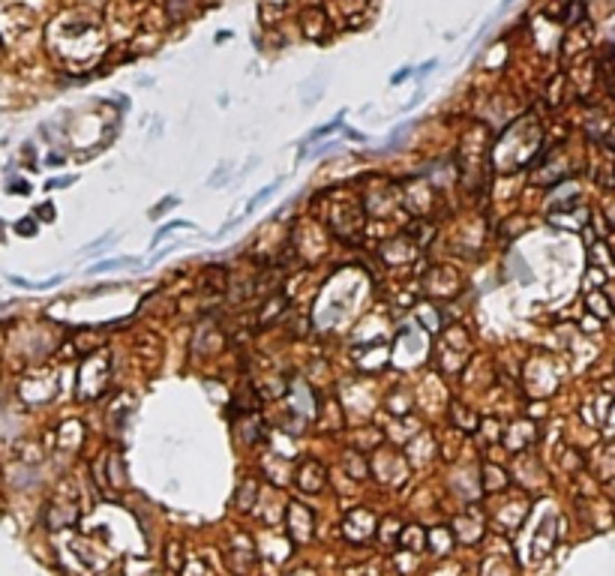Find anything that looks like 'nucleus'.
<instances>
[{
    "label": "nucleus",
    "mask_w": 615,
    "mask_h": 576,
    "mask_svg": "<svg viewBox=\"0 0 615 576\" xmlns=\"http://www.w3.org/2000/svg\"><path fill=\"white\" fill-rule=\"evenodd\" d=\"M78 499L73 492H69L66 483H60L57 492L52 495V501H48L45 508V525L52 531H60V529H69V525L78 522Z\"/></svg>",
    "instance_id": "nucleus-1"
},
{
    "label": "nucleus",
    "mask_w": 615,
    "mask_h": 576,
    "mask_svg": "<svg viewBox=\"0 0 615 576\" xmlns=\"http://www.w3.org/2000/svg\"><path fill=\"white\" fill-rule=\"evenodd\" d=\"M312 529H316V517H312V510L304 508L300 501H288V508H286V534L291 538V543H306L312 538Z\"/></svg>",
    "instance_id": "nucleus-2"
},
{
    "label": "nucleus",
    "mask_w": 615,
    "mask_h": 576,
    "mask_svg": "<svg viewBox=\"0 0 615 576\" xmlns=\"http://www.w3.org/2000/svg\"><path fill=\"white\" fill-rule=\"evenodd\" d=\"M376 529H378V519H376V513H372L369 508L348 510L346 522H342V534H346L351 543H366L372 534H376Z\"/></svg>",
    "instance_id": "nucleus-3"
},
{
    "label": "nucleus",
    "mask_w": 615,
    "mask_h": 576,
    "mask_svg": "<svg viewBox=\"0 0 615 576\" xmlns=\"http://www.w3.org/2000/svg\"><path fill=\"white\" fill-rule=\"evenodd\" d=\"M453 538H457L459 543H477L480 538H483V529H487V522H483V513L480 510H475V508H468V510H462L457 519H453Z\"/></svg>",
    "instance_id": "nucleus-4"
},
{
    "label": "nucleus",
    "mask_w": 615,
    "mask_h": 576,
    "mask_svg": "<svg viewBox=\"0 0 615 576\" xmlns=\"http://www.w3.org/2000/svg\"><path fill=\"white\" fill-rule=\"evenodd\" d=\"M295 480H297V487L304 489V492L316 495V492H321V489L327 487V468L321 466L318 459H306V462H300Z\"/></svg>",
    "instance_id": "nucleus-5"
},
{
    "label": "nucleus",
    "mask_w": 615,
    "mask_h": 576,
    "mask_svg": "<svg viewBox=\"0 0 615 576\" xmlns=\"http://www.w3.org/2000/svg\"><path fill=\"white\" fill-rule=\"evenodd\" d=\"M453 529H432L429 534H427V549L432 552V555H447L450 549H453Z\"/></svg>",
    "instance_id": "nucleus-6"
},
{
    "label": "nucleus",
    "mask_w": 615,
    "mask_h": 576,
    "mask_svg": "<svg viewBox=\"0 0 615 576\" xmlns=\"http://www.w3.org/2000/svg\"><path fill=\"white\" fill-rule=\"evenodd\" d=\"M399 543H402V547H408V549H415V552H420V549H427V534H423L417 525H408V529L399 531Z\"/></svg>",
    "instance_id": "nucleus-7"
},
{
    "label": "nucleus",
    "mask_w": 615,
    "mask_h": 576,
    "mask_svg": "<svg viewBox=\"0 0 615 576\" xmlns=\"http://www.w3.org/2000/svg\"><path fill=\"white\" fill-rule=\"evenodd\" d=\"M325 13L321 9H306V15H304V30H306V36H312V39H318L321 34H325Z\"/></svg>",
    "instance_id": "nucleus-8"
},
{
    "label": "nucleus",
    "mask_w": 615,
    "mask_h": 576,
    "mask_svg": "<svg viewBox=\"0 0 615 576\" xmlns=\"http://www.w3.org/2000/svg\"><path fill=\"white\" fill-rule=\"evenodd\" d=\"M501 478H507L501 468H496V466H483V489L487 492H496V489H504L507 487V480H501Z\"/></svg>",
    "instance_id": "nucleus-9"
},
{
    "label": "nucleus",
    "mask_w": 615,
    "mask_h": 576,
    "mask_svg": "<svg viewBox=\"0 0 615 576\" xmlns=\"http://www.w3.org/2000/svg\"><path fill=\"white\" fill-rule=\"evenodd\" d=\"M255 495H258V487H255V480H246L244 483V489H240V495H237V508L244 510V513H249L252 510V504H255Z\"/></svg>",
    "instance_id": "nucleus-10"
},
{
    "label": "nucleus",
    "mask_w": 615,
    "mask_h": 576,
    "mask_svg": "<svg viewBox=\"0 0 615 576\" xmlns=\"http://www.w3.org/2000/svg\"><path fill=\"white\" fill-rule=\"evenodd\" d=\"M399 525V519L397 517H387V519H381V529H378V538H385L387 543L397 538V531H402V529H397Z\"/></svg>",
    "instance_id": "nucleus-11"
},
{
    "label": "nucleus",
    "mask_w": 615,
    "mask_h": 576,
    "mask_svg": "<svg viewBox=\"0 0 615 576\" xmlns=\"http://www.w3.org/2000/svg\"><path fill=\"white\" fill-rule=\"evenodd\" d=\"M168 568H171V570H180V543H177V540L168 543Z\"/></svg>",
    "instance_id": "nucleus-12"
},
{
    "label": "nucleus",
    "mask_w": 615,
    "mask_h": 576,
    "mask_svg": "<svg viewBox=\"0 0 615 576\" xmlns=\"http://www.w3.org/2000/svg\"><path fill=\"white\" fill-rule=\"evenodd\" d=\"M346 576H381V573L372 568V564H360V568H351Z\"/></svg>",
    "instance_id": "nucleus-13"
},
{
    "label": "nucleus",
    "mask_w": 615,
    "mask_h": 576,
    "mask_svg": "<svg viewBox=\"0 0 615 576\" xmlns=\"http://www.w3.org/2000/svg\"><path fill=\"white\" fill-rule=\"evenodd\" d=\"M175 205H177V198H168V201H163V205H156L154 210H150V214H154V216H159V214H163V210H168V207H175Z\"/></svg>",
    "instance_id": "nucleus-14"
},
{
    "label": "nucleus",
    "mask_w": 615,
    "mask_h": 576,
    "mask_svg": "<svg viewBox=\"0 0 615 576\" xmlns=\"http://www.w3.org/2000/svg\"><path fill=\"white\" fill-rule=\"evenodd\" d=\"M408 75H411V69H399V73H397V75H393V84H399V82H402V78H408Z\"/></svg>",
    "instance_id": "nucleus-15"
},
{
    "label": "nucleus",
    "mask_w": 615,
    "mask_h": 576,
    "mask_svg": "<svg viewBox=\"0 0 615 576\" xmlns=\"http://www.w3.org/2000/svg\"><path fill=\"white\" fill-rule=\"evenodd\" d=\"M0 501H3V468H0Z\"/></svg>",
    "instance_id": "nucleus-16"
}]
</instances>
